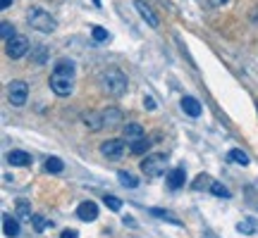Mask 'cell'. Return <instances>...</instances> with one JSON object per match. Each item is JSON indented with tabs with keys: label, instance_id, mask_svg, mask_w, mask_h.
<instances>
[{
	"label": "cell",
	"instance_id": "16",
	"mask_svg": "<svg viewBox=\"0 0 258 238\" xmlns=\"http://www.w3.org/2000/svg\"><path fill=\"white\" fill-rule=\"evenodd\" d=\"M124 138H127L129 143H134L139 138H146V134H144V129L139 127V124H127L124 127Z\"/></svg>",
	"mask_w": 258,
	"mask_h": 238
},
{
	"label": "cell",
	"instance_id": "34",
	"mask_svg": "<svg viewBox=\"0 0 258 238\" xmlns=\"http://www.w3.org/2000/svg\"><path fill=\"white\" fill-rule=\"evenodd\" d=\"M10 5H12V0H3V10H8Z\"/></svg>",
	"mask_w": 258,
	"mask_h": 238
},
{
	"label": "cell",
	"instance_id": "15",
	"mask_svg": "<svg viewBox=\"0 0 258 238\" xmlns=\"http://www.w3.org/2000/svg\"><path fill=\"white\" fill-rule=\"evenodd\" d=\"M151 143H153V141H148V138H139L134 143H129V153H134V155H146L148 150H151Z\"/></svg>",
	"mask_w": 258,
	"mask_h": 238
},
{
	"label": "cell",
	"instance_id": "11",
	"mask_svg": "<svg viewBox=\"0 0 258 238\" xmlns=\"http://www.w3.org/2000/svg\"><path fill=\"white\" fill-rule=\"evenodd\" d=\"M8 162L12 167H27L31 165V155L24 153V150H10L8 153Z\"/></svg>",
	"mask_w": 258,
	"mask_h": 238
},
{
	"label": "cell",
	"instance_id": "2",
	"mask_svg": "<svg viewBox=\"0 0 258 238\" xmlns=\"http://www.w3.org/2000/svg\"><path fill=\"white\" fill-rule=\"evenodd\" d=\"M101 86L103 91L108 93V95H112V98H120V95H124L127 93V76L120 72V69H108V72L101 76Z\"/></svg>",
	"mask_w": 258,
	"mask_h": 238
},
{
	"label": "cell",
	"instance_id": "22",
	"mask_svg": "<svg viewBox=\"0 0 258 238\" xmlns=\"http://www.w3.org/2000/svg\"><path fill=\"white\" fill-rule=\"evenodd\" d=\"M17 219L22 221H29V219H34V214H31V207H29L24 200H19L17 202Z\"/></svg>",
	"mask_w": 258,
	"mask_h": 238
},
{
	"label": "cell",
	"instance_id": "27",
	"mask_svg": "<svg viewBox=\"0 0 258 238\" xmlns=\"http://www.w3.org/2000/svg\"><path fill=\"white\" fill-rule=\"evenodd\" d=\"M103 202H105V207H110L112 212H120L122 210V200L112 198V195H105V198H103Z\"/></svg>",
	"mask_w": 258,
	"mask_h": 238
},
{
	"label": "cell",
	"instance_id": "5",
	"mask_svg": "<svg viewBox=\"0 0 258 238\" xmlns=\"http://www.w3.org/2000/svg\"><path fill=\"white\" fill-rule=\"evenodd\" d=\"M8 98H10V102H12L15 107H22V105L27 102V98H29V86H27V81H12V83H10Z\"/></svg>",
	"mask_w": 258,
	"mask_h": 238
},
{
	"label": "cell",
	"instance_id": "31",
	"mask_svg": "<svg viewBox=\"0 0 258 238\" xmlns=\"http://www.w3.org/2000/svg\"><path fill=\"white\" fill-rule=\"evenodd\" d=\"M60 238H79V233H77L74 229H64V231H62V236H60Z\"/></svg>",
	"mask_w": 258,
	"mask_h": 238
},
{
	"label": "cell",
	"instance_id": "17",
	"mask_svg": "<svg viewBox=\"0 0 258 238\" xmlns=\"http://www.w3.org/2000/svg\"><path fill=\"white\" fill-rule=\"evenodd\" d=\"M227 157H230V162H234V165H241V167L249 165V155L244 150H239V148H232L230 153H227Z\"/></svg>",
	"mask_w": 258,
	"mask_h": 238
},
{
	"label": "cell",
	"instance_id": "32",
	"mask_svg": "<svg viewBox=\"0 0 258 238\" xmlns=\"http://www.w3.org/2000/svg\"><path fill=\"white\" fill-rule=\"evenodd\" d=\"M144 105H146L148 110H153V107H156V102H153V98H144Z\"/></svg>",
	"mask_w": 258,
	"mask_h": 238
},
{
	"label": "cell",
	"instance_id": "13",
	"mask_svg": "<svg viewBox=\"0 0 258 238\" xmlns=\"http://www.w3.org/2000/svg\"><path fill=\"white\" fill-rule=\"evenodd\" d=\"M182 110L189 114V117H201V102L191 98V95H184L182 98Z\"/></svg>",
	"mask_w": 258,
	"mask_h": 238
},
{
	"label": "cell",
	"instance_id": "10",
	"mask_svg": "<svg viewBox=\"0 0 258 238\" xmlns=\"http://www.w3.org/2000/svg\"><path fill=\"white\" fill-rule=\"evenodd\" d=\"M3 233L8 238H17L19 236V221L12 217V214H3Z\"/></svg>",
	"mask_w": 258,
	"mask_h": 238
},
{
	"label": "cell",
	"instance_id": "1",
	"mask_svg": "<svg viewBox=\"0 0 258 238\" xmlns=\"http://www.w3.org/2000/svg\"><path fill=\"white\" fill-rule=\"evenodd\" d=\"M50 88L57 95H70L74 88V62L72 60H60L55 62V69L50 74Z\"/></svg>",
	"mask_w": 258,
	"mask_h": 238
},
{
	"label": "cell",
	"instance_id": "6",
	"mask_svg": "<svg viewBox=\"0 0 258 238\" xmlns=\"http://www.w3.org/2000/svg\"><path fill=\"white\" fill-rule=\"evenodd\" d=\"M5 50H8V57H12V60H19V57H24L29 53V38L22 36V34H17V36L10 41L8 46H5Z\"/></svg>",
	"mask_w": 258,
	"mask_h": 238
},
{
	"label": "cell",
	"instance_id": "12",
	"mask_svg": "<svg viewBox=\"0 0 258 238\" xmlns=\"http://www.w3.org/2000/svg\"><path fill=\"white\" fill-rule=\"evenodd\" d=\"M101 114H103V127H108V129L117 127L122 122V110H117V107H108V110H103Z\"/></svg>",
	"mask_w": 258,
	"mask_h": 238
},
{
	"label": "cell",
	"instance_id": "18",
	"mask_svg": "<svg viewBox=\"0 0 258 238\" xmlns=\"http://www.w3.org/2000/svg\"><path fill=\"white\" fill-rule=\"evenodd\" d=\"M84 122H86V127L91 129V131L103 129V114H98V112H89V114L84 117Z\"/></svg>",
	"mask_w": 258,
	"mask_h": 238
},
{
	"label": "cell",
	"instance_id": "21",
	"mask_svg": "<svg viewBox=\"0 0 258 238\" xmlns=\"http://www.w3.org/2000/svg\"><path fill=\"white\" fill-rule=\"evenodd\" d=\"M0 36H3L5 43H10L12 38L17 36V34H15V27H12V22H0Z\"/></svg>",
	"mask_w": 258,
	"mask_h": 238
},
{
	"label": "cell",
	"instance_id": "23",
	"mask_svg": "<svg viewBox=\"0 0 258 238\" xmlns=\"http://www.w3.org/2000/svg\"><path fill=\"white\" fill-rule=\"evenodd\" d=\"M117 176H120V183L124 186V188H137L139 186V179L134 174H129V172H120Z\"/></svg>",
	"mask_w": 258,
	"mask_h": 238
},
{
	"label": "cell",
	"instance_id": "25",
	"mask_svg": "<svg viewBox=\"0 0 258 238\" xmlns=\"http://www.w3.org/2000/svg\"><path fill=\"white\" fill-rule=\"evenodd\" d=\"M211 193L215 195V198H230V191H227L222 183H218V181L211 183Z\"/></svg>",
	"mask_w": 258,
	"mask_h": 238
},
{
	"label": "cell",
	"instance_id": "14",
	"mask_svg": "<svg viewBox=\"0 0 258 238\" xmlns=\"http://www.w3.org/2000/svg\"><path fill=\"white\" fill-rule=\"evenodd\" d=\"M184 181H186V174H184V169H182V167H177V169H172V172H170V174H167V186H170V188H182V186H184Z\"/></svg>",
	"mask_w": 258,
	"mask_h": 238
},
{
	"label": "cell",
	"instance_id": "26",
	"mask_svg": "<svg viewBox=\"0 0 258 238\" xmlns=\"http://www.w3.org/2000/svg\"><path fill=\"white\" fill-rule=\"evenodd\" d=\"M91 36H93V41H98V43H103V41H110V34H108L103 27H93Z\"/></svg>",
	"mask_w": 258,
	"mask_h": 238
},
{
	"label": "cell",
	"instance_id": "29",
	"mask_svg": "<svg viewBox=\"0 0 258 238\" xmlns=\"http://www.w3.org/2000/svg\"><path fill=\"white\" fill-rule=\"evenodd\" d=\"M211 179H208V174H201L199 176V179H196V181H194V188H196V191H201V188H206V186H211Z\"/></svg>",
	"mask_w": 258,
	"mask_h": 238
},
{
	"label": "cell",
	"instance_id": "20",
	"mask_svg": "<svg viewBox=\"0 0 258 238\" xmlns=\"http://www.w3.org/2000/svg\"><path fill=\"white\" fill-rule=\"evenodd\" d=\"M62 169H64V165H62L60 157H48L46 160V172L48 174H60Z\"/></svg>",
	"mask_w": 258,
	"mask_h": 238
},
{
	"label": "cell",
	"instance_id": "30",
	"mask_svg": "<svg viewBox=\"0 0 258 238\" xmlns=\"http://www.w3.org/2000/svg\"><path fill=\"white\" fill-rule=\"evenodd\" d=\"M151 214H153V217H158V219H170L172 224H179V221H177L175 217H170V212H165V210H158V207H156V210H151Z\"/></svg>",
	"mask_w": 258,
	"mask_h": 238
},
{
	"label": "cell",
	"instance_id": "8",
	"mask_svg": "<svg viewBox=\"0 0 258 238\" xmlns=\"http://www.w3.org/2000/svg\"><path fill=\"white\" fill-rule=\"evenodd\" d=\"M77 217L82 221H93L98 217V205L93 200H84L79 207H77Z\"/></svg>",
	"mask_w": 258,
	"mask_h": 238
},
{
	"label": "cell",
	"instance_id": "33",
	"mask_svg": "<svg viewBox=\"0 0 258 238\" xmlns=\"http://www.w3.org/2000/svg\"><path fill=\"white\" fill-rule=\"evenodd\" d=\"M208 3H211L213 8H222V5H225V3H227V0H208Z\"/></svg>",
	"mask_w": 258,
	"mask_h": 238
},
{
	"label": "cell",
	"instance_id": "3",
	"mask_svg": "<svg viewBox=\"0 0 258 238\" xmlns=\"http://www.w3.org/2000/svg\"><path fill=\"white\" fill-rule=\"evenodd\" d=\"M27 22L29 27H34L36 31H43V34H50V31H55V19L48 15L46 10L41 8H31L27 12Z\"/></svg>",
	"mask_w": 258,
	"mask_h": 238
},
{
	"label": "cell",
	"instance_id": "19",
	"mask_svg": "<svg viewBox=\"0 0 258 238\" xmlns=\"http://www.w3.org/2000/svg\"><path fill=\"white\" fill-rule=\"evenodd\" d=\"M31 62H34V64H43V62H48V48H46V46L31 48Z\"/></svg>",
	"mask_w": 258,
	"mask_h": 238
},
{
	"label": "cell",
	"instance_id": "7",
	"mask_svg": "<svg viewBox=\"0 0 258 238\" xmlns=\"http://www.w3.org/2000/svg\"><path fill=\"white\" fill-rule=\"evenodd\" d=\"M101 153H103V157H108V160H120V157L124 155V141H120V138L105 141L101 146Z\"/></svg>",
	"mask_w": 258,
	"mask_h": 238
},
{
	"label": "cell",
	"instance_id": "24",
	"mask_svg": "<svg viewBox=\"0 0 258 238\" xmlns=\"http://www.w3.org/2000/svg\"><path fill=\"white\" fill-rule=\"evenodd\" d=\"M237 229L244 233V236H251V233H256V221L253 219H244L237 224Z\"/></svg>",
	"mask_w": 258,
	"mask_h": 238
},
{
	"label": "cell",
	"instance_id": "9",
	"mask_svg": "<svg viewBox=\"0 0 258 238\" xmlns=\"http://www.w3.org/2000/svg\"><path fill=\"white\" fill-rule=\"evenodd\" d=\"M134 8H137V12L141 15V17L146 19V24H148V27H151V29H158V17L153 15V10L148 8V5L144 3V0H134Z\"/></svg>",
	"mask_w": 258,
	"mask_h": 238
},
{
	"label": "cell",
	"instance_id": "4",
	"mask_svg": "<svg viewBox=\"0 0 258 238\" xmlns=\"http://www.w3.org/2000/svg\"><path fill=\"white\" fill-rule=\"evenodd\" d=\"M165 167H167V157L165 155H151L141 162V172H144L146 176H160L163 172H165Z\"/></svg>",
	"mask_w": 258,
	"mask_h": 238
},
{
	"label": "cell",
	"instance_id": "28",
	"mask_svg": "<svg viewBox=\"0 0 258 238\" xmlns=\"http://www.w3.org/2000/svg\"><path fill=\"white\" fill-rule=\"evenodd\" d=\"M34 226H36V231L41 233L46 226H50V221H48L46 217H41V214H34Z\"/></svg>",
	"mask_w": 258,
	"mask_h": 238
}]
</instances>
